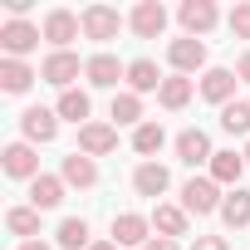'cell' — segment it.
<instances>
[{
	"label": "cell",
	"instance_id": "obj_2",
	"mask_svg": "<svg viewBox=\"0 0 250 250\" xmlns=\"http://www.w3.org/2000/svg\"><path fill=\"white\" fill-rule=\"evenodd\" d=\"M40 40H44V30H40L35 20H5V25H0V49H5V59H25V54H35Z\"/></svg>",
	"mask_w": 250,
	"mask_h": 250
},
{
	"label": "cell",
	"instance_id": "obj_27",
	"mask_svg": "<svg viewBox=\"0 0 250 250\" xmlns=\"http://www.w3.org/2000/svg\"><path fill=\"white\" fill-rule=\"evenodd\" d=\"M221 226H226V230H245V226H250V191H245V187L226 191V201H221Z\"/></svg>",
	"mask_w": 250,
	"mask_h": 250
},
{
	"label": "cell",
	"instance_id": "obj_25",
	"mask_svg": "<svg viewBox=\"0 0 250 250\" xmlns=\"http://www.w3.org/2000/svg\"><path fill=\"white\" fill-rule=\"evenodd\" d=\"M35 79L40 69H30L25 59H0V93H30Z\"/></svg>",
	"mask_w": 250,
	"mask_h": 250
},
{
	"label": "cell",
	"instance_id": "obj_20",
	"mask_svg": "<svg viewBox=\"0 0 250 250\" xmlns=\"http://www.w3.org/2000/svg\"><path fill=\"white\" fill-rule=\"evenodd\" d=\"M206 177H211L216 187H230V191H235V187H240V177H245V152H230V147H226V152H216V157H211V167H206Z\"/></svg>",
	"mask_w": 250,
	"mask_h": 250
},
{
	"label": "cell",
	"instance_id": "obj_11",
	"mask_svg": "<svg viewBox=\"0 0 250 250\" xmlns=\"http://www.w3.org/2000/svg\"><path fill=\"white\" fill-rule=\"evenodd\" d=\"M20 133H25V143H30V147L54 143V138H59V113H54V108H40V103H35V108H25V113H20Z\"/></svg>",
	"mask_w": 250,
	"mask_h": 250
},
{
	"label": "cell",
	"instance_id": "obj_23",
	"mask_svg": "<svg viewBox=\"0 0 250 250\" xmlns=\"http://www.w3.org/2000/svg\"><path fill=\"white\" fill-rule=\"evenodd\" d=\"M162 79H167V74H162L152 59H128V93H138V98H143V93H157Z\"/></svg>",
	"mask_w": 250,
	"mask_h": 250
},
{
	"label": "cell",
	"instance_id": "obj_16",
	"mask_svg": "<svg viewBox=\"0 0 250 250\" xmlns=\"http://www.w3.org/2000/svg\"><path fill=\"white\" fill-rule=\"evenodd\" d=\"M118 147V128H113V123H88V128H79V147L74 152H83V157H108Z\"/></svg>",
	"mask_w": 250,
	"mask_h": 250
},
{
	"label": "cell",
	"instance_id": "obj_4",
	"mask_svg": "<svg viewBox=\"0 0 250 250\" xmlns=\"http://www.w3.org/2000/svg\"><path fill=\"white\" fill-rule=\"evenodd\" d=\"M177 20H182V35L206 40V35L221 25V10H216V0H182V5H177Z\"/></svg>",
	"mask_w": 250,
	"mask_h": 250
},
{
	"label": "cell",
	"instance_id": "obj_26",
	"mask_svg": "<svg viewBox=\"0 0 250 250\" xmlns=\"http://www.w3.org/2000/svg\"><path fill=\"white\" fill-rule=\"evenodd\" d=\"M167 147V128H162V123H143V128H133V152L143 157V162H157V152Z\"/></svg>",
	"mask_w": 250,
	"mask_h": 250
},
{
	"label": "cell",
	"instance_id": "obj_15",
	"mask_svg": "<svg viewBox=\"0 0 250 250\" xmlns=\"http://www.w3.org/2000/svg\"><path fill=\"white\" fill-rule=\"evenodd\" d=\"M133 191L147 196V201H157V196L172 191V172H167L162 162H138V167H133Z\"/></svg>",
	"mask_w": 250,
	"mask_h": 250
},
{
	"label": "cell",
	"instance_id": "obj_13",
	"mask_svg": "<svg viewBox=\"0 0 250 250\" xmlns=\"http://www.w3.org/2000/svg\"><path fill=\"white\" fill-rule=\"evenodd\" d=\"M235 69H221V64H211L201 79H196V93L206 98V103H216V108H226V103H235Z\"/></svg>",
	"mask_w": 250,
	"mask_h": 250
},
{
	"label": "cell",
	"instance_id": "obj_17",
	"mask_svg": "<svg viewBox=\"0 0 250 250\" xmlns=\"http://www.w3.org/2000/svg\"><path fill=\"white\" fill-rule=\"evenodd\" d=\"M54 113H59V123L88 128V123H93V98H88V88H64L59 103H54Z\"/></svg>",
	"mask_w": 250,
	"mask_h": 250
},
{
	"label": "cell",
	"instance_id": "obj_24",
	"mask_svg": "<svg viewBox=\"0 0 250 250\" xmlns=\"http://www.w3.org/2000/svg\"><path fill=\"white\" fill-rule=\"evenodd\" d=\"M191 93H196V83H191L187 74H167L162 88H157V103H162L167 113H182V108L191 103Z\"/></svg>",
	"mask_w": 250,
	"mask_h": 250
},
{
	"label": "cell",
	"instance_id": "obj_34",
	"mask_svg": "<svg viewBox=\"0 0 250 250\" xmlns=\"http://www.w3.org/2000/svg\"><path fill=\"white\" fill-rule=\"evenodd\" d=\"M235 79H240V83H250V49L240 54V64H235Z\"/></svg>",
	"mask_w": 250,
	"mask_h": 250
},
{
	"label": "cell",
	"instance_id": "obj_19",
	"mask_svg": "<svg viewBox=\"0 0 250 250\" xmlns=\"http://www.w3.org/2000/svg\"><path fill=\"white\" fill-rule=\"evenodd\" d=\"M187 230H191V216H187L182 206H172V201H157V206H152V235L182 240Z\"/></svg>",
	"mask_w": 250,
	"mask_h": 250
},
{
	"label": "cell",
	"instance_id": "obj_14",
	"mask_svg": "<svg viewBox=\"0 0 250 250\" xmlns=\"http://www.w3.org/2000/svg\"><path fill=\"white\" fill-rule=\"evenodd\" d=\"M172 147H177V162H187V167H211V157H216V147L201 128H182L172 138Z\"/></svg>",
	"mask_w": 250,
	"mask_h": 250
},
{
	"label": "cell",
	"instance_id": "obj_35",
	"mask_svg": "<svg viewBox=\"0 0 250 250\" xmlns=\"http://www.w3.org/2000/svg\"><path fill=\"white\" fill-rule=\"evenodd\" d=\"M20 250H59V245H49V240H25Z\"/></svg>",
	"mask_w": 250,
	"mask_h": 250
},
{
	"label": "cell",
	"instance_id": "obj_10",
	"mask_svg": "<svg viewBox=\"0 0 250 250\" xmlns=\"http://www.w3.org/2000/svg\"><path fill=\"white\" fill-rule=\"evenodd\" d=\"M40 30H44V44H49V49H69V44L83 35V20H79L74 10L54 5V10L44 15V25H40Z\"/></svg>",
	"mask_w": 250,
	"mask_h": 250
},
{
	"label": "cell",
	"instance_id": "obj_18",
	"mask_svg": "<svg viewBox=\"0 0 250 250\" xmlns=\"http://www.w3.org/2000/svg\"><path fill=\"white\" fill-rule=\"evenodd\" d=\"M59 177H64V187L93 191V187H98V162H93V157H83V152H69V157L59 162Z\"/></svg>",
	"mask_w": 250,
	"mask_h": 250
},
{
	"label": "cell",
	"instance_id": "obj_33",
	"mask_svg": "<svg viewBox=\"0 0 250 250\" xmlns=\"http://www.w3.org/2000/svg\"><path fill=\"white\" fill-rule=\"evenodd\" d=\"M143 250H182V240H167V235H152Z\"/></svg>",
	"mask_w": 250,
	"mask_h": 250
},
{
	"label": "cell",
	"instance_id": "obj_36",
	"mask_svg": "<svg viewBox=\"0 0 250 250\" xmlns=\"http://www.w3.org/2000/svg\"><path fill=\"white\" fill-rule=\"evenodd\" d=\"M88 250H123V245H118V240H93Z\"/></svg>",
	"mask_w": 250,
	"mask_h": 250
},
{
	"label": "cell",
	"instance_id": "obj_6",
	"mask_svg": "<svg viewBox=\"0 0 250 250\" xmlns=\"http://www.w3.org/2000/svg\"><path fill=\"white\" fill-rule=\"evenodd\" d=\"M108 240H118L123 250H143V245L152 240V216H143V211H118Z\"/></svg>",
	"mask_w": 250,
	"mask_h": 250
},
{
	"label": "cell",
	"instance_id": "obj_31",
	"mask_svg": "<svg viewBox=\"0 0 250 250\" xmlns=\"http://www.w3.org/2000/svg\"><path fill=\"white\" fill-rule=\"evenodd\" d=\"M226 25H230V35H235V40H250V0H240V5L226 15Z\"/></svg>",
	"mask_w": 250,
	"mask_h": 250
},
{
	"label": "cell",
	"instance_id": "obj_12",
	"mask_svg": "<svg viewBox=\"0 0 250 250\" xmlns=\"http://www.w3.org/2000/svg\"><path fill=\"white\" fill-rule=\"evenodd\" d=\"M128 30L138 40H162L167 35V5H162V0H138L133 15H128Z\"/></svg>",
	"mask_w": 250,
	"mask_h": 250
},
{
	"label": "cell",
	"instance_id": "obj_37",
	"mask_svg": "<svg viewBox=\"0 0 250 250\" xmlns=\"http://www.w3.org/2000/svg\"><path fill=\"white\" fill-rule=\"evenodd\" d=\"M245 167H250V143H245Z\"/></svg>",
	"mask_w": 250,
	"mask_h": 250
},
{
	"label": "cell",
	"instance_id": "obj_29",
	"mask_svg": "<svg viewBox=\"0 0 250 250\" xmlns=\"http://www.w3.org/2000/svg\"><path fill=\"white\" fill-rule=\"evenodd\" d=\"M54 245H59V250H88V245H93V240H88V221H83V216H64L59 230H54Z\"/></svg>",
	"mask_w": 250,
	"mask_h": 250
},
{
	"label": "cell",
	"instance_id": "obj_9",
	"mask_svg": "<svg viewBox=\"0 0 250 250\" xmlns=\"http://www.w3.org/2000/svg\"><path fill=\"white\" fill-rule=\"evenodd\" d=\"M79 20H83V40H98V44L118 40V30L128 25L113 5H83V10H79Z\"/></svg>",
	"mask_w": 250,
	"mask_h": 250
},
{
	"label": "cell",
	"instance_id": "obj_28",
	"mask_svg": "<svg viewBox=\"0 0 250 250\" xmlns=\"http://www.w3.org/2000/svg\"><path fill=\"white\" fill-rule=\"evenodd\" d=\"M40 216L44 211H35V206H10L5 211V230L20 235V240H40Z\"/></svg>",
	"mask_w": 250,
	"mask_h": 250
},
{
	"label": "cell",
	"instance_id": "obj_8",
	"mask_svg": "<svg viewBox=\"0 0 250 250\" xmlns=\"http://www.w3.org/2000/svg\"><path fill=\"white\" fill-rule=\"evenodd\" d=\"M0 167H5L10 182H35V177H40V147H30L25 138H20V143H5Z\"/></svg>",
	"mask_w": 250,
	"mask_h": 250
},
{
	"label": "cell",
	"instance_id": "obj_22",
	"mask_svg": "<svg viewBox=\"0 0 250 250\" xmlns=\"http://www.w3.org/2000/svg\"><path fill=\"white\" fill-rule=\"evenodd\" d=\"M108 118H113V128H143V98L138 93H128V88H118L113 93V108H108Z\"/></svg>",
	"mask_w": 250,
	"mask_h": 250
},
{
	"label": "cell",
	"instance_id": "obj_21",
	"mask_svg": "<svg viewBox=\"0 0 250 250\" xmlns=\"http://www.w3.org/2000/svg\"><path fill=\"white\" fill-rule=\"evenodd\" d=\"M64 177H49V172H40L35 182H30V206L35 211H54V206H64Z\"/></svg>",
	"mask_w": 250,
	"mask_h": 250
},
{
	"label": "cell",
	"instance_id": "obj_5",
	"mask_svg": "<svg viewBox=\"0 0 250 250\" xmlns=\"http://www.w3.org/2000/svg\"><path fill=\"white\" fill-rule=\"evenodd\" d=\"M167 64H172V74H206L211 64H206V40H191V35H182V40H172L167 44Z\"/></svg>",
	"mask_w": 250,
	"mask_h": 250
},
{
	"label": "cell",
	"instance_id": "obj_30",
	"mask_svg": "<svg viewBox=\"0 0 250 250\" xmlns=\"http://www.w3.org/2000/svg\"><path fill=\"white\" fill-rule=\"evenodd\" d=\"M221 133H230V138H245V143H250V103H245V98H235V103H226V108H221Z\"/></svg>",
	"mask_w": 250,
	"mask_h": 250
},
{
	"label": "cell",
	"instance_id": "obj_3",
	"mask_svg": "<svg viewBox=\"0 0 250 250\" xmlns=\"http://www.w3.org/2000/svg\"><path fill=\"white\" fill-rule=\"evenodd\" d=\"M83 64H88V59H79L74 49H49V54H44V64H40V79H44V83H54V88L64 93V88H74V79L83 74Z\"/></svg>",
	"mask_w": 250,
	"mask_h": 250
},
{
	"label": "cell",
	"instance_id": "obj_32",
	"mask_svg": "<svg viewBox=\"0 0 250 250\" xmlns=\"http://www.w3.org/2000/svg\"><path fill=\"white\" fill-rule=\"evenodd\" d=\"M191 250H230V240H226V235H196Z\"/></svg>",
	"mask_w": 250,
	"mask_h": 250
},
{
	"label": "cell",
	"instance_id": "obj_1",
	"mask_svg": "<svg viewBox=\"0 0 250 250\" xmlns=\"http://www.w3.org/2000/svg\"><path fill=\"white\" fill-rule=\"evenodd\" d=\"M221 201H226V196H221V187H216L211 177H187L177 206H182L187 216H221Z\"/></svg>",
	"mask_w": 250,
	"mask_h": 250
},
{
	"label": "cell",
	"instance_id": "obj_7",
	"mask_svg": "<svg viewBox=\"0 0 250 250\" xmlns=\"http://www.w3.org/2000/svg\"><path fill=\"white\" fill-rule=\"evenodd\" d=\"M83 79H88V88H118V83H128V64L108 49H98V54H88Z\"/></svg>",
	"mask_w": 250,
	"mask_h": 250
}]
</instances>
